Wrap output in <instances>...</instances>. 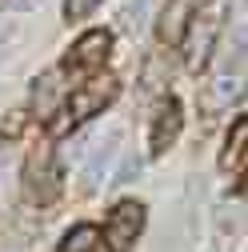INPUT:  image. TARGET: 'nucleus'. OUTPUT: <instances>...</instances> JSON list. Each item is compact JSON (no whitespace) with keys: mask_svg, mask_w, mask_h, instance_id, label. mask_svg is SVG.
<instances>
[{"mask_svg":"<svg viewBox=\"0 0 248 252\" xmlns=\"http://www.w3.org/2000/svg\"><path fill=\"white\" fill-rule=\"evenodd\" d=\"M116 80L112 76H92V80H84V84H76V92L68 96V108L60 112V120H52L48 128L60 136V132H68L76 120H84V116H96L104 104H112V96H116Z\"/></svg>","mask_w":248,"mask_h":252,"instance_id":"nucleus-1","label":"nucleus"},{"mask_svg":"<svg viewBox=\"0 0 248 252\" xmlns=\"http://www.w3.org/2000/svg\"><path fill=\"white\" fill-rule=\"evenodd\" d=\"M24 192H28V200H36V204L56 200V192H60V168H56V160H52L48 148H36L32 156H28V168H24Z\"/></svg>","mask_w":248,"mask_h":252,"instance_id":"nucleus-2","label":"nucleus"},{"mask_svg":"<svg viewBox=\"0 0 248 252\" xmlns=\"http://www.w3.org/2000/svg\"><path fill=\"white\" fill-rule=\"evenodd\" d=\"M140 228H144V204H136V200H120V204L112 208V216H108V224H104L108 248H112V252H128V248L136 244Z\"/></svg>","mask_w":248,"mask_h":252,"instance_id":"nucleus-3","label":"nucleus"},{"mask_svg":"<svg viewBox=\"0 0 248 252\" xmlns=\"http://www.w3.org/2000/svg\"><path fill=\"white\" fill-rule=\"evenodd\" d=\"M108 48H112V32H104V28H92V32H84L68 56H64V68H100L104 60H108Z\"/></svg>","mask_w":248,"mask_h":252,"instance_id":"nucleus-4","label":"nucleus"},{"mask_svg":"<svg viewBox=\"0 0 248 252\" xmlns=\"http://www.w3.org/2000/svg\"><path fill=\"white\" fill-rule=\"evenodd\" d=\"M176 132H180V104L168 96V100H160V108H156V124H152V152H164L172 140H176Z\"/></svg>","mask_w":248,"mask_h":252,"instance_id":"nucleus-5","label":"nucleus"},{"mask_svg":"<svg viewBox=\"0 0 248 252\" xmlns=\"http://www.w3.org/2000/svg\"><path fill=\"white\" fill-rule=\"evenodd\" d=\"M196 20V32L188 40V68H200L204 60H208V48H212V32H216V20L208 16H192Z\"/></svg>","mask_w":248,"mask_h":252,"instance_id":"nucleus-6","label":"nucleus"},{"mask_svg":"<svg viewBox=\"0 0 248 252\" xmlns=\"http://www.w3.org/2000/svg\"><path fill=\"white\" fill-rule=\"evenodd\" d=\"M188 12H192V0H168V8L160 16V40H180Z\"/></svg>","mask_w":248,"mask_h":252,"instance_id":"nucleus-7","label":"nucleus"},{"mask_svg":"<svg viewBox=\"0 0 248 252\" xmlns=\"http://www.w3.org/2000/svg\"><path fill=\"white\" fill-rule=\"evenodd\" d=\"M244 140H248V120H236V128H232V136H228V148H224V156H220V168H244Z\"/></svg>","mask_w":248,"mask_h":252,"instance_id":"nucleus-8","label":"nucleus"},{"mask_svg":"<svg viewBox=\"0 0 248 252\" xmlns=\"http://www.w3.org/2000/svg\"><path fill=\"white\" fill-rule=\"evenodd\" d=\"M96 240H100V232L92 228V224H76V228L64 236L60 252H92V248H96Z\"/></svg>","mask_w":248,"mask_h":252,"instance_id":"nucleus-9","label":"nucleus"},{"mask_svg":"<svg viewBox=\"0 0 248 252\" xmlns=\"http://www.w3.org/2000/svg\"><path fill=\"white\" fill-rule=\"evenodd\" d=\"M112 144H116V136H108V144H104V148H100V152L88 160V168H84V176H88V188H96V184H100V176L108 172V160H112Z\"/></svg>","mask_w":248,"mask_h":252,"instance_id":"nucleus-10","label":"nucleus"},{"mask_svg":"<svg viewBox=\"0 0 248 252\" xmlns=\"http://www.w3.org/2000/svg\"><path fill=\"white\" fill-rule=\"evenodd\" d=\"M52 104H56V80H52V76H44V80H36L32 108H36L40 116H48V112H52Z\"/></svg>","mask_w":248,"mask_h":252,"instance_id":"nucleus-11","label":"nucleus"},{"mask_svg":"<svg viewBox=\"0 0 248 252\" xmlns=\"http://www.w3.org/2000/svg\"><path fill=\"white\" fill-rule=\"evenodd\" d=\"M96 4H100V0H64V16H68V20H80V16H88Z\"/></svg>","mask_w":248,"mask_h":252,"instance_id":"nucleus-12","label":"nucleus"},{"mask_svg":"<svg viewBox=\"0 0 248 252\" xmlns=\"http://www.w3.org/2000/svg\"><path fill=\"white\" fill-rule=\"evenodd\" d=\"M136 172H140V160H136V156H132V160H124V168H120V172L112 176V184H128V180H132Z\"/></svg>","mask_w":248,"mask_h":252,"instance_id":"nucleus-13","label":"nucleus"},{"mask_svg":"<svg viewBox=\"0 0 248 252\" xmlns=\"http://www.w3.org/2000/svg\"><path fill=\"white\" fill-rule=\"evenodd\" d=\"M144 8H148V0H132V4H128V12H124V20L136 28V24H140V16H144Z\"/></svg>","mask_w":248,"mask_h":252,"instance_id":"nucleus-14","label":"nucleus"},{"mask_svg":"<svg viewBox=\"0 0 248 252\" xmlns=\"http://www.w3.org/2000/svg\"><path fill=\"white\" fill-rule=\"evenodd\" d=\"M36 0H12V8H32Z\"/></svg>","mask_w":248,"mask_h":252,"instance_id":"nucleus-15","label":"nucleus"}]
</instances>
